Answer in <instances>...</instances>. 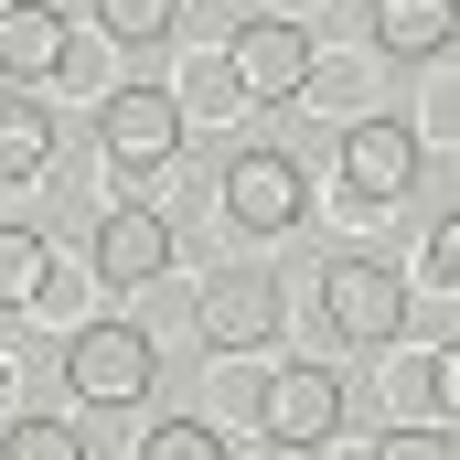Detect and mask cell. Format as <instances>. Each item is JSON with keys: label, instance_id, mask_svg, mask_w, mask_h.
<instances>
[{"label": "cell", "instance_id": "obj_1", "mask_svg": "<svg viewBox=\"0 0 460 460\" xmlns=\"http://www.w3.org/2000/svg\"><path fill=\"white\" fill-rule=\"evenodd\" d=\"M311 75H322V43H311L289 11H257V22H235V43H226V86H235V97H257V108H289V97H311Z\"/></svg>", "mask_w": 460, "mask_h": 460}, {"label": "cell", "instance_id": "obj_2", "mask_svg": "<svg viewBox=\"0 0 460 460\" xmlns=\"http://www.w3.org/2000/svg\"><path fill=\"white\" fill-rule=\"evenodd\" d=\"M65 385H75L86 407H139V396L161 385V343H150L139 322H86V332L65 343Z\"/></svg>", "mask_w": 460, "mask_h": 460}, {"label": "cell", "instance_id": "obj_3", "mask_svg": "<svg viewBox=\"0 0 460 460\" xmlns=\"http://www.w3.org/2000/svg\"><path fill=\"white\" fill-rule=\"evenodd\" d=\"M182 97L172 86H108V108H97V150H108V172H172V150H182Z\"/></svg>", "mask_w": 460, "mask_h": 460}, {"label": "cell", "instance_id": "obj_4", "mask_svg": "<svg viewBox=\"0 0 460 460\" xmlns=\"http://www.w3.org/2000/svg\"><path fill=\"white\" fill-rule=\"evenodd\" d=\"M226 215L246 235H289L300 215H311V172H300V150H279V139L235 150V161H226Z\"/></svg>", "mask_w": 460, "mask_h": 460}, {"label": "cell", "instance_id": "obj_5", "mask_svg": "<svg viewBox=\"0 0 460 460\" xmlns=\"http://www.w3.org/2000/svg\"><path fill=\"white\" fill-rule=\"evenodd\" d=\"M322 311H332L343 343H396L407 332V279L385 257H332L322 268Z\"/></svg>", "mask_w": 460, "mask_h": 460}, {"label": "cell", "instance_id": "obj_6", "mask_svg": "<svg viewBox=\"0 0 460 460\" xmlns=\"http://www.w3.org/2000/svg\"><path fill=\"white\" fill-rule=\"evenodd\" d=\"M279 450H322L332 429H343V375L332 364H279L268 375V418H257Z\"/></svg>", "mask_w": 460, "mask_h": 460}, {"label": "cell", "instance_id": "obj_7", "mask_svg": "<svg viewBox=\"0 0 460 460\" xmlns=\"http://www.w3.org/2000/svg\"><path fill=\"white\" fill-rule=\"evenodd\" d=\"M75 65V22L54 0H0V75L11 86H54Z\"/></svg>", "mask_w": 460, "mask_h": 460}, {"label": "cell", "instance_id": "obj_8", "mask_svg": "<svg viewBox=\"0 0 460 460\" xmlns=\"http://www.w3.org/2000/svg\"><path fill=\"white\" fill-rule=\"evenodd\" d=\"M343 182H353V204H396L418 182V128L407 118H353L343 128Z\"/></svg>", "mask_w": 460, "mask_h": 460}, {"label": "cell", "instance_id": "obj_9", "mask_svg": "<svg viewBox=\"0 0 460 460\" xmlns=\"http://www.w3.org/2000/svg\"><path fill=\"white\" fill-rule=\"evenodd\" d=\"M193 332H204L215 353H246V343H268V332H279V279H268V268H226V279L204 289Z\"/></svg>", "mask_w": 460, "mask_h": 460}, {"label": "cell", "instance_id": "obj_10", "mask_svg": "<svg viewBox=\"0 0 460 460\" xmlns=\"http://www.w3.org/2000/svg\"><path fill=\"white\" fill-rule=\"evenodd\" d=\"M161 268H172V215H161V204L97 215V279H108V289H139V279H161Z\"/></svg>", "mask_w": 460, "mask_h": 460}, {"label": "cell", "instance_id": "obj_11", "mask_svg": "<svg viewBox=\"0 0 460 460\" xmlns=\"http://www.w3.org/2000/svg\"><path fill=\"white\" fill-rule=\"evenodd\" d=\"M375 43H385L396 65L450 54V0H375Z\"/></svg>", "mask_w": 460, "mask_h": 460}, {"label": "cell", "instance_id": "obj_12", "mask_svg": "<svg viewBox=\"0 0 460 460\" xmlns=\"http://www.w3.org/2000/svg\"><path fill=\"white\" fill-rule=\"evenodd\" d=\"M43 161H54L43 97H0V182H43Z\"/></svg>", "mask_w": 460, "mask_h": 460}, {"label": "cell", "instance_id": "obj_13", "mask_svg": "<svg viewBox=\"0 0 460 460\" xmlns=\"http://www.w3.org/2000/svg\"><path fill=\"white\" fill-rule=\"evenodd\" d=\"M54 289V235L43 226H0V311H32Z\"/></svg>", "mask_w": 460, "mask_h": 460}, {"label": "cell", "instance_id": "obj_14", "mask_svg": "<svg viewBox=\"0 0 460 460\" xmlns=\"http://www.w3.org/2000/svg\"><path fill=\"white\" fill-rule=\"evenodd\" d=\"M0 460H86V429H65V418H11V429H0Z\"/></svg>", "mask_w": 460, "mask_h": 460}, {"label": "cell", "instance_id": "obj_15", "mask_svg": "<svg viewBox=\"0 0 460 460\" xmlns=\"http://www.w3.org/2000/svg\"><path fill=\"white\" fill-rule=\"evenodd\" d=\"M97 22H108V43H172L182 0H97Z\"/></svg>", "mask_w": 460, "mask_h": 460}, {"label": "cell", "instance_id": "obj_16", "mask_svg": "<svg viewBox=\"0 0 460 460\" xmlns=\"http://www.w3.org/2000/svg\"><path fill=\"white\" fill-rule=\"evenodd\" d=\"M139 460H226V429H204V418H172V429H150Z\"/></svg>", "mask_w": 460, "mask_h": 460}, {"label": "cell", "instance_id": "obj_17", "mask_svg": "<svg viewBox=\"0 0 460 460\" xmlns=\"http://www.w3.org/2000/svg\"><path fill=\"white\" fill-rule=\"evenodd\" d=\"M429 279H439V289L460 279V215H439V226H429Z\"/></svg>", "mask_w": 460, "mask_h": 460}, {"label": "cell", "instance_id": "obj_18", "mask_svg": "<svg viewBox=\"0 0 460 460\" xmlns=\"http://www.w3.org/2000/svg\"><path fill=\"white\" fill-rule=\"evenodd\" d=\"M385 460H450V429H396Z\"/></svg>", "mask_w": 460, "mask_h": 460}, {"label": "cell", "instance_id": "obj_19", "mask_svg": "<svg viewBox=\"0 0 460 460\" xmlns=\"http://www.w3.org/2000/svg\"><path fill=\"white\" fill-rule=\"evenodd\" d=\"M0 385H11V343H0Z\"/></svg>", "mask_w": 460, "mask_h": 460}]
</instances>
